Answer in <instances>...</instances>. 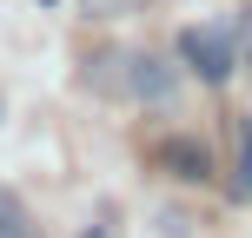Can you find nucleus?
Returning a JSON list of instances; mask_svg holds the SVG:
<instances>
[{
    "label": "nucleus",
    "instance_id": "obj_1",
    "mask_svg": "<svg viewBox=\"0 0 252 238\" xmlns=\"http://www.w3.org/2000/svg\"><path fill=\"white\" fill-rule=\"evenodd\" d=\"M179 60L206 79V86H226L232 73L246 66V47H239V20H206V26H186L179 33Z\"/></svg>",
    "mask_w": 252,
    "mask_h": 238
},
{
    "label": "nucleus",
    "instance_id": "obj_2",
    "mask_svg": "<svg viewBox=\"0 0 252 238\" xmlns=\"http://www.w3.org/2000/svg\"><path fill=\"white\" fill-rule=\"evenodd\" d=\"M126 93H133V100H173L179 73L159 60V53H126Z\"/></svg>",
    "mask_w": 252,
    "mask_h": 238
},
{
    "label": "nucleus",
    "instance_id": "obj_3",
    "mask_svg": "<svg viewBox=\"0 0 252 238\" xmlns=\"http://www.w3.org/2000/svg\"><path fill=\"white\" fill-rule=\"evenodd\" d=\"M153 159H159L173 179H186V185L213 179V152H206V139H159V146H153Z\"/></svg>",
    "mask_w": 252,
    "mask_h": 238
},
{
    "label": "nucleus",
    "instance_id": "obj_4",
    "mask_svg": "<svg viewBox=\"0 0 252 238\" xmlns=\"http://www.w3.org/2000/svg\"><path fill=\"white\" fill-rule=\"evenodd\" d=\"M239 199L252 205V113L239 119Z\"/></svg>",
    "mask_w": 252,
    "mask_h": 238
},
{
    "label": "nucleus",
    "instance_id": "obj_5",
    "mask_svg": "<svg viewBox=\"0 0 252 238\" xmlns=\"http://www.w3.org/2000/svg\"><path fill=\"white\" fill-rule=\"evenodd\" d=\"M0 238H33V232H27V212H20V199H13V192H0Z\"/></svg>",
    "mask_w": 252,
    "mask_h": 238
},
{
    "label": "nucleus",
    "instance_id": "obj_6",
    "mask_svg": "<svg viewBox=\"0 0 252 238\" xmlns=\"http://www.w3.org/2000/svg\"><path fill=\"white\" fill-rule=\"evenodd\" d=\"M239 47H246V66H252V7L239 13Z\"/></svg>",
    "mask_w": 252,
    "mask_h": 238
},
{
    "label": "nucleus",
    "instance_id": "obj_7",
    "mask_svg": "<svg viewBox=\"0 0 252 238\" xmlns=\"http://www.w3.org/2000/svg\"><path fill=\"white\" fill-rule=\"evenodd\" d=\"M47 7H53V0H47Z\"/></svg>",
    "mask_w": 252,
    "mask_h": 238
}]
</instances>
